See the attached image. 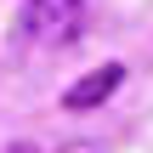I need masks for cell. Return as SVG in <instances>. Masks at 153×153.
Returning a JSON list of instances; mask_svg holds the SVG:
<instances>
[{"label":"cell","mask_w":153,"mask_h":153,"mask_svg":"<svg viewBox=\"0 0 153 153\" xmlns=\"http://www.w3.org/2000/svg\"><path fill=\"white\" fill-rule=\"evenodd\" d=\"M85 23V0H23V34L40 45H68Z\"/></svg>","instance_id":"obj_1"},{"label":"cell","mask_w":153,"mask_h":153,"mask_svg":"<svg viewBox=\"0 0 153 153\" xmlns=\"http://www.w3.org/2000/svg\"><path fill=\"white\" fill-rule=\"evenodd\" d=\"M62 153H108V148H102V142H68Z\"/></svg>","instance_id":"obj_3"},{"label":"cell","mask_w":153,"mask_h":153,"mask_svg":"<svg viewBox=\"0 0 153 153\" xmlns=\"http://www.w3.org/2000/svg\"><path fill=\"white\" fill-rule=\"evenodd\" d=\"M6 153H40L34 142H6Z\"/></svg>","instance_id":"obj_4"},{"label":"cell","mask_w":153,"mask_h":153,"mask_svg":"<svg viewBox=\"0 0 153 153\" xmlns=\"http://www.w3.org/2000/svg\"><path fill=\"white\" fill-rule=\"evenodd\" d=\"M125 85V68L119 62H102V68H91V74H79L68 91H62V108H74V114H85V108H97V102H108L114 91Z\"/></svg>","instance_id":"obj_2"}]
</instances>
